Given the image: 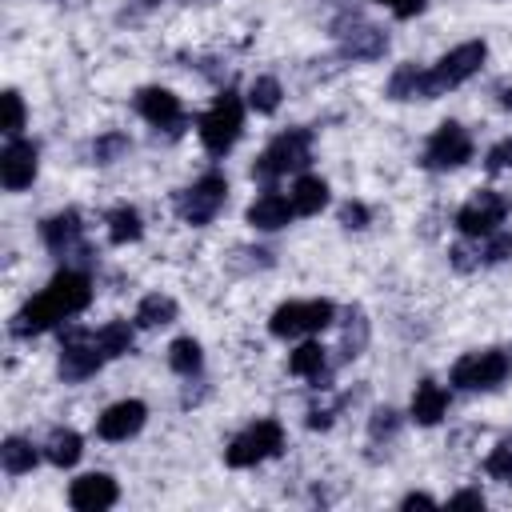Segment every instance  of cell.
Wrapping results in <instances>:
<instances>
[{
  "label": "cell",
  "instance_id": "8d00e7d4",
  "mask_svg": "<svg viewBox=\"0 0 512 512\" xmlns=\"http://www.w3.org/2000/svg\"><path fill=\"white\" fill-rule=\"evenodd\" d=\"M372 220V212H368V204H360V200H348L344 208H340V224L344 228H364Z\"/></svg>",
  "mask_w": 512,
  "mask_h": 512
},
{
  "label": "cell",
  "instance_id": "4dcf8cb0",
  "mask_svg": "<svg viewBox=\"0 0 512 512\" xmlns=\"http://www.w3.org/2000/svg\"><path fill=\"white\" fill-rule=\"evenodd\" d=\"M128 148H132V144H128L124 132H104V136L92 140V156H96V164H112V160H120Z\"/></svg>",
  "mask_w": 512,
  "mask_h": 512
},
{
  "label": "cell",
  "instance_id": "f35d334b",
  "mask_svg": "<svg viewBox=\"0 0 512 512\" xmlns=\"http://www.w3.org/2000/svg\"><path fill=\"white\" fill-rule=\"evenodd\" d=\"M448 504L452 508H484V496L480 492H456V496H448Z\"/></svg>",
  "mask_w": 512,
  "mask_h": 512
},
{
  "label": "cell",
  "instance_id": "7c38bea8",
  "mask_svg": "<svg viewBox=\"0 0 512 512\" xmlns=\"http://www.w3.org/2000/svg\"><path fill=\"white\" fill-rule=\"evenodd\" d=\"M504 216H508V200H504L500 192L484 188V192H476V196L456 212V228H460L464 236L480 240V236L496 232V228L504 224Z\"/></svg>",
  "mask_w": 512,
  "mask_h": 512
},
{
  "label": "cell",
  "instance_id": "8992f818",
  "mask_svg": "<svg viewBox=\"0 0 512 512\" xmlns=\"http://www.w3.org/2000/svg\"><path fill=\"white\" fill-rule=\"evenodd\" d=\"M336 320V304L332 300H288L272 312L268 332L280 340H296V336H312L324 332Z\"/></svg>",
  "mask_w": 512,
  "mask_h": 512
},
{
  "label": "cell",
  "instance_id": "ac0fdd59",
  "mask_svg": "<svg viewBox=\"0 0 512 512\" xmlns=\"http://www.w3.org/2000/svg\"><path fill=\"white\" fill-rule=\"evenodd\" d=\"M292 216H296L292 196H280V192H264V196H256V200L248 204V224L260 228V232H276V228H284Z\"/></svg>",
  "mask_w": 512,
  "mask_h": 512
},
{
  "label": "cell",
  "instance_id": "cb8c5ba5",
  "mask_svg": "<svg viewBox=\"0 0 512 512\" xmlns=\"http://www.w3.org/2000/svg\"><path fill=\"white\" fill-rule=\"evenodd\" d=\"M36 460H40V452H36L24 436H8V440L0 444V464H4L8 476H24V472H32Z\"/></svg>",
  "mask_w": 512,
  "mask_h": 512
},
{
  "label": "cell",
  "instance_id": "e0dca14e",
  "mask_svg": "<svg viewBox=\"0 0 512 512\" xmlns=\"http://www.w3.org/2000/svg\"><path fill=\"white\" fill-rule=\"evenodd\" d=\"M80 236H84V224H80V212H76V208H64V212H56V216H48V220L40 224V240H44L48 252H56V256L76 252V248H80Z\"/></svg>",
  "mask_w": 512,
  "mask_h": 512
},
{
  "label": "cell",
  "instance_id": "7402d4cb",
  "mask_svg": "<svg viewBox=\"0 0 512 512\" xmlns=\"http://www.w3.org/2000/svg\"><path fill=\"white\" fill-rule=\"evenodd\" d=\"M288 196H292V208L300 216H316L328 204V184L320 176H296V184H292Z\"/></svg>",
  "mask_w": 512,
  "mask_h": 512
},
{
  "label": "cell",
  "instance_id": "d4e9b609",
  "mask_svg": "<svg viewBox=\"0 0 512 512\" xmlns=\"http://www.w3.org/2000/svg\"><path fill=\"white\" fill-rule=\"evenodd\" d=\"M172 320H176V300H172V296L152 292V296H144V300L136 304V324H140V328H164V324H172Z\"/></svg>",
  "mask_w": 512,
  "mask_h": 512
},
{
  "label": "cell",
  "instance_id": "277c9868",
  "mask_svg": "<svg viewBox=\"0 0 512 512\" xmlns=\"http://www.w3.org/2000/svg\"><path fill=\"white\" fill-rule=\"evenodd\" d=\"M484 60H488V44H484V40H464V44H456L452 52H444V56L428 68V96L436 100V96L460 88L464 80H472V76L484 68Z\"/></svg>",
  "mask_w": 512,
  "mask_h": 512
},
{
  "label": "cell",
  "instance_id": "5b68a950",
  "mask_svg": "<svg viewBox=\"0 0 512 512\" xmlns=\"http://www.w3.org/2000/svg\"><path fill=\"white\" fill-rule=\"evenodd\" d=\"M508 372H512V356L504 348H484V352L460 356L452 364L448 380L456 388H464V392H492V388H500L508 380Z\"/></svg>",
  "mask_w": 512,
  "mask_h": 512
},
{
  "label": "cell",
  "instance_id": "6da1fadb",
  "mask_svg": "<svg viewBox=\"0 0 512 512\" xmlns=\"http://www.w3.org/2000/svg\"><path fill=\"white\" fill-rule=\"evenodd\" d=\"M92 304V280L88 272H76V268H64L48 280V288L40 296H32L16 316H12V336L28 340V336H40L48 328H56L60 320H72L76 312H84Z\"/></svg>",
  "mask_w": 512,
  "mask_h": 512
},
{
  "label": "cell",
  "instance_id": "4316f807",
  "mask_svg": "<svg viewBox=\"0 0 512 512\" xmlns=\"http://www.w3.org/2000/svg\"><path fill=\"white\" fill-rule=\"evenodd\" d=\"M96 344L104 348L108 360H112V356H128L132 344H136V332H132L128 320H112V324H104V328L96 332Z\"/></svg>",
  "mask_w": 512,
  "mask_h": 512
},
{
  "label": "cell",
  "instance_id": "484cf974",
  "mask_svg": "<svg viewBox=\"0 0 512 512\" xmlns=\"http://www.w3.org/2000/svg\"><path fill=\"white\" fill-rule=\"evenodd\" d=\"M140 232H144V224H140V212L136 208L120 204V208L108 212V240L112 244H132V240H140Z\"/></svg>",
  "mask_w": 512,
  "mask_h": 512
},
{
  "label": "cell",
  "instance_id": "52a82bcc",
  "mask_svg": "<svg viewBox=\"0 0 512 512\" xmlns=\"http://www.w3.org/2000/svg\"><path fill=\"white\" fill-rule=\"evenodd\" d=\"M240 128H244V104L236 92H220L212 108L200 116V140L212 156H224L240 140Z\"/></svg>",
  "mask_w": 512,
  "mask_h": 512
},
{
  "label": "cell",
  "instance_id": "30bf717a",
  "mask_svg": "<svg viewBox=\"0 0 512 512\" xmlns=\"http://www.w3.org/2000/svg\"><path fill=\"white\" fill-rule=\"evenodd\" d=\"M468 160H472V136H468L456 120H444V124L428 136L424 156H420V164L432 168V172H452V168H460V164H468Z\"/></svg>",
  "mask_w": 512,
  "mask_h": 512
},
{
  "label": "cell",
  "instance_id": "e575fe53",
  "mask_svg": "<svg viewBox=\"0 0 512 512\" xmlns=\"http://www.w3.org/2000/svg\"><path fill=\"white\" fill-rule=\"evenodd\" d=\"M396 428H400L396 408H376V412H372V420H368V436H372V440H392V436H396Z\"/></svg>",
  "mask_w": 512,
  "mask_h": 512
},
{
  "label": "cell",
  "instance_id": "f1b7e54d",
  "mask_svg": "<svg viewBox=\"0 0 512 512\" xmlns=\"http://www.w3.org/2000/svg\"><path fill=\"white\" fill-rule=\"evenodd\" d=\"M280 96H284V88H280L276 76H256L252 88H248V104H252L260 116H272V112L280 108Z\"/></svg>",
  "mask_w": 512,
  "mask_h": 512
},
{
  "label": "cell",
  "instance_id": "83f0119b",
  "mask_svg": "<svg viewBox=\"0 0 512 512\" xmlns=\"http://www.w3.org/2000/svg\"><path fill=\"white\" fill-rule=\"evenodd\" d=\"M168 364H172V372H180V376H196V372L204 368V352H200V344H196L192 336H180V340L168 344Z\"/></svg>",
  "mask_w": 512,
  "mask_h": 512
},
{
  "label": "cell",
  "instance_id": "7a4b0ae2",
  "mask_svg": "<svg viewBox=\"0 0 512 512\" xmlns=\"http://www.w3.org/2000/svg\"><path fill=\"white\" fill-rule=\"evenodd\" d=\"M308 160H312V132H308V128H288V132H280V136L256 156L252 176H256V180H280V176H288V172L308 168Z\"/></svg>",
  "mask_w": 512,
  "mask_h": 512
},
{
  "label": "cell",
  "instance_id": "836d02e7",
  "mask_svg": "<svg viewBox=\"0 0 512 512\" xmlns=\"http://www.w3.org/2000/svg\"><path fill=\"white\" fill-rule=\"evenodd\" d=\"M20 128H24V100H20L16 88H8L4 92V132H8V140L20 136Z\"/></svg>",
  "mask_w": 512,
  "mask_h": 512
},
{
  "label": "cell",
  "instance_id": "ab89813d",
  "mask_svg": "<svg viewBox=\"0 0 512 512\" xmlns=\"http://www.w3.org/2000/svg\"><path fill=\"white\" fill-rule=\"evenodd\" d=\"M400 504H404V508H416V504H424V508H432V504H436V500H432V496H428V492H408V496H404V500H400Z\"/></svg>",
  "mask_w": 512,
  "mask_h": 512
},
{
  "label": "cell",
  "instance_id": "3957f363",
  "mask_svg": "<svg viewBox=\"0 0 512 512\" xmlns=\"http://www.w3.org/2000/svg\"><path fill=\"white\" fill-rule=\"evenodd\" d=\"M280 448H284V428H280V420L264 416V420H252L244 432L232 436V444L224 448V464L228 468H256V464L280 456Z\"/></svg>",
  "mask_w": 512,
  "mask_h": 512
},
{
  "label": "cell",
  "instance_id": "d6a6232c",
  "mask_svg": "<svg viewBox=\"0 0 512 512\" xmlns=\"http://www.w3.org/2000/svg\"><path fill=\"white\" fill-rule=\"evenodd\" d=\"M480 256H484V264H500V260H508L512 256V236L508 232H488V236H480Z\"/></svg>",
  "mask_w": 512,
  "mask_h": 512
},
{
  "label": "cell",
  "instance_id": "f546056e",
  "mask_svg": "<svg viewBox=\"0 0 512 512\" xmlns=\"http://www.w3.org/2000/svg\"><path fill=\"white\" fill-rule=\"evenodd\" d=\"M484 472H488L492 480H500V484H512V436H504V440L488 452Z\"/></svg>",
  "mask_w": 512,
  "mask_h": 512
},
{
  "label": "cell",
  "instance_id": "ba28073f",
  "mask_svg": "<svg viewBox=\"0 0 512 512\" xmlns=\"http://www.w3.org/2000/svg\"><path fill=\"white\" fill-rule=\"evenodd\" d=\"M224 200H228V180H224V172H204L200 180H192L188 188H180L176 192V216L184 220V224H208L220 208H224Z\"/></svg>",
  "mask_w": 512,
  "mask_h": 512
},
{
  "label": "cell",
  "instance_id": "d590c367",
  "mask_svg": "<svg viewBox=\"0 0 512 512\" xmlns=\"http://www.w3.org/2000/svg\"><path fill=\"white\" fill-rule=\"evenodd\" d=\"M484 168H488V172H504V168H512V136H504L500 144H492V148H488Z\"/></svg>",
  "mask_w": 512,
  "mask_h": 512
},
{
  "label": "cell",
  "instance_id": "60d3db41",
  "mask_svg": "<svg viewBox=\"0 0 512 512\" xmlns=\"http://www.w3.org/2000/svg\"><path fill=\"white\" fill-rule=\"evenodd\" d=\"M144 4H160V0H144Z\"/></svg>",
  "mask_w": 512,
  "mask_h": 512
},
{
  "label": "cell",
  "instance_id": "ffe728a7",
  "mask_svg": "<svg viewBox=\"0 0 512 512\" xmlns=\"http://www.w3.org/2000/svg\"><path fill=\"white\" fill-rule=\"evenodd\" d=\"M288 372H292V376L312 380L316 388H324L320 380H328V352H324L316 340H304V344L288 356Z\"/></svg>",
  "mask_w": 512,
  "mask_h": 512
},
{
  "label": "cell",
  "instance_id": "5bb4252c",
  "mask_svg": "<svg viewBox=\"0 0 512 512\" xmlns=\"http://www.w3.org/2000/svg\"><path fill=\"white\" fill-rule=\"evenodd\" d=\"M36 168H40V152L32 140H20L12 136L0 152V184L8 192H24L32 180H36Z\"/></svg>",
  "mask_w": 512,
  "mask_h": 512
},
{
  "label": "cell",
  "instance_id": "44dd1931",
  "mask_svg": "<svg viewBox=\"0 0 512 512\" xmlns=\"http://www.w3.org/2000/svg\"><path fill=\"white\" fill-rule=\"evenodd\" d=\"M388 96H392V100H432V96H428V68L400 64V68L388 76Z\"/></svg>",
  "mask_w": 512,
  "mask_h": 512
},
{
  "label": "cell",
  "instance_id": "d6986e66",
  "mask_svg": "<svg viewBox=\"0 0 512 512\" xmlns=\"http://www.w3.org/2000/svg\"><path fill=\"white\" fill-rule=\"evenodd\" d=\"M444 412H448V388H440L436 380H420L412 392V420L432 428L444 420Z\"/></svg>",
  "mask_w": 512,
  "mask_h": 512
},
{
  "label": "cell",
  "instance_id": "1f68e13d",
  "mask_svg": "<svg viewBox=\"0 0 512 512\" xmlns=\"http://www.w3.org/2000/svg\"><path fill=\"white\" fill-rule=\"evenodd\" d=\"M348 328H344V360H352V356H360L364 352V344H368V320H364V312H348Z\"/></svg>",
  "mask_w": 512,
  "mask_h": 512
},
{
  "label": "cell",
  "instance_id": "2e32d148",
  "mask_svg": "<svg viewBox=\"0 0 512 512\" xmlns=\"http://www.w3.org/2000/svg\"><path fill=\"white\" fill-rule=\"evenodd\" d=\"M116 500H120V488H116V480L108 472H88V476L72 480V488H68V504L76 512H104Z\"/></svg>",
  "mask_w": 512,
  "mask_h": 512
},
{
  "label": "cell",
  "instance_id": "8fae6325",
  "mask_svg": "<svg viewBox=\"0 0 512 512\" xmlns=\"http://www.w3.org/2000/svg\"><path fill=\"white\" fill-rule=\"evenodd\" d=\"M332 36L340 40V52H344L348 60H376V56H384V48H388V36H384L376 24L360 20L356 12H352V16H340V20L332 24Z\"/></svg>",
  "mask_w": 512,
  "mask_h": 512
},
{
  "label": "cell",
  "instance_id": "603a6c76",
  "mask_svg": "<svg viewBox=\"0 0 512 512\" xmlns=\"http://www.w3.org/2000/svg\"><path fill=\"white\" fill-rule=\"evenodd\" d=\"M44 456H48V464H56V468H72V464L84 456V440H80V432H72V428H56V432L48 436V444H44Z\"/></svg>",
  "mask_w": 512,
  "mask_h": 512
},
{
  "label": "cell",
  "instance_id": "74e56055",
  "mask_svg": "<svg viewBox=\"0 0 512 512\" xmlns=\"http://www.w3.org/2000/svg\"><path fill=\"white\" fill-rule=\"evenodd\" d=\"M376 4H388L392 16H400V20H412L416 12H424V0H376Z\"/></svg>",
  "mask_w": 512,
  "mask_h": 512
},
{
  "label": "cell",
  "instance_id": "4fadbf2b",
  "mask_svg": "<svg viewBox=\"0 0 512 512\" xmlns=\"http://www.w3.org/2000/svg\"><path fill=\"white\" fill-rule=\"evenodd\" d=\"M136 112L152 124V128H164L168 136H180L184 132V104L176 92L168 88H140L136 92Z\"/></svg>",
  "mask_w": 512,
  "mask_h": 512
},
{
  "label": "cell",
  "instance_id": "9c48e42d",
  "mask_svg": "<svg viewBox=\"0 0 512 512\" xmlns=\"http://www.w3.org/2000/svg\"><path fill=\"white\" fill-rule=\"evenodd\" d=\"M108 356H104V348L96 344V332H88V328H64L60 332V376L64 380H88V376H96L100 372V364H104Z\"/></svg>",
  "mask_w": 512,
  "mask_h": 512
},
{
  "label": "cell",
  "instance_id": "9a60e30c",
  "mask_svg": "<svg viewBox=\"0 0 512 512\" xmlns=\"http://www.w3.org/2000/svg\"><path fill=\"white\" fill-rule=\"evenodd\" d=\"M144 420H148L144 400H116L112 408H104V412H100V420H96V436H100V440L120 444V440L136 436V432L144 428Z\"/></svg>",
  "mask_w": 512,
  "mask_h": 512
}]
</instances>
